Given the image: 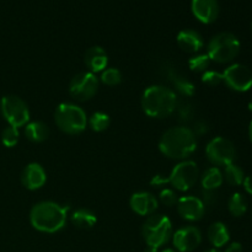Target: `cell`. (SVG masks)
Instances as JSON below:
<instances>
[{
	"label": "cell",
	"instance_id": "cell-43",
	"mask_svg": "<svg viewBox=\"0 0 252 252\" xmlns=\"http://www.w3.org/2000/svg\"><path fill=\"white\" fill-rule=\"evenodd\" d=\"M251 31H252V24H251Z\"/></svg>",
	"mask_w": 252,
	"mask_h": 252
},
{
	"label": "cell",
	"instance_id": "cell-39",
	"mask_svg": "<svg viewBox=\"0 0 252 252\" xmlns=\"http://www.w3.org/2000/svg\"><path fill=\"white\" fill-rule=\"evenodd\" d=\"M143 252H158V249H154V248H149V246H148L147 249H145L144 251Z\"/></svg>",
	"mask_w": 252,
	"mask_h": 252
},
{
	"label": "cell",
	"instance_id": "cell-6",
	"mask_svg": "<svg viewBox=\"0 0 252 252\" xmlns=\"http://www.w3.org/2000/svg\"><path fill=\"white\" fill-rule=\"evenodd\" d=\"M142 233L149 248H161L172 236L171 220L164 214H152L143 224Z\"/></svg>",
	"mask_w": 252,
	"mask_h": 252
},
{
	"label": "cell",
	"instance_id": "cell-4",
	"mask_svg": "<svg viewBox=\"0 0 252 252\" xmlns=\"http://www.w3.org/2000/svg\"><path fill=\"white\" fill-rule=\"evenodd\" d=\"M57 126L62 132L66 134H80L88 125L85 111L74 103L64 102L57 107L54 115Z\"/></svg>",
	"mask_w": 252,
	"mask_h": 252
},
{
	"label": "cell",
	"instance_id": "cell-40",
	"mask_svg": "<svg viewBox=\"0 0 252 252\" xmlns=\"http://www.w3.org/2000/svg\"><path fill=\"white\" fill-rule=\"evenodd\" d=\"M162 252H177V251L172 250V249H166V250H164Z\"/></svg>",
	"mask_w": 252,
	"mask_h": 252
},
{
	"label": "cell",
	"instance_id": "cell-35",
	"mask_svg": "<svg viewBox=\"0 0 252 252\" xmlns=\"http://www.w3.org/2000/svg\"><path fill=\"white\" fill-rule=\"evenodd\" d=\"M167 184V176H162V175H157V176L153 177L152 185L153 186H162V185Z\"/></svg>",
	"mask_w": 252,
	"mask_h": 252
},
{
	"label": "cell",
	"instance_id": "cell-33",
	"mask_svg": "<svg viewBox=\"0 0 252 252\" xmlns=\"http://www.w3.org/2000/svg\"><path fill=\"white\" fill-rule=\"evenodd\" d=\"M202 203H203L204 208L206 207H213L217 204L218 201V196H217L216 191H209V189H203L202 193Z\"/></svg>",
	"mask_w": 252,
	"mask_h": 252
},
{
	"label": "cell",
	"instance_id": "cell-20",
	"mask_svg": "<svg viewBox=\"0 0 252 252\" xmlns=\"http://www.w3.org/2000/svg\"><path fill=\"white\" fill-rule=\"evenodd\" d=\"M207 235H208L209 243L216 249L223 248L230 240V234H229L228 228H226L225 224L220 223V221L212 224L208 228Z\"/></svg>",
	"mask_w": 252,
	"mask_h": 252
},
{
	"label": "cell",
	"instance_id": "cell-10",
	"mask_svg": "<svg viewBox=\"0 0 252 252\" xmlns=\"http://www.w3.org/2000/svg\"><path fill=\"white\" fill-rule=\"evenodd\" d=\"M98 89V80L91 71H83L74 76L69 84V94L76 101H88L95 96Z\"/></svg>",
	"mask_w": 252,
	"mask_h": 252
},
{
	"label": "cell",
	"instance_id": "cell-11",
	"mask_svg": "<svg viewBox=\"0 0 252 252\" xmlns=\"http://www.w3.org/2000/svg\"><path fill=\"white\" fill-rule=\"evenodd\" d=\"M223 81L231 90L245 93L252 88V71L243 64H231L224 70Z\"/></svg>",
	"mask_w": 252,
	"mask_h": 252
},
{
	"label": "cell",
	"instance_id": "cell-21",
	"mask_svg": "<svg viewBox=\"0 0 252 252\" xmlns=\"http://www.w3.org/2000/svg\"><path fill=\"white\" fill-rule=\"evenodd\" d=\"M25 134L27 139L33 143H42L48 138L49 128L47 127L46 123L41 121H34V122L27 123L25 127Z\"/></svg>",
	"mask_w": 252,
	"mask_h": 252
},
{
	"label": "cell",
	"instance_id": "cell-14",
	"mask_svg": "<svg viewBox=\"0 0 252 252\" xmlns=\"http://www.w3.org/2000/svg\"><path fill=\"white\" fill-rule=\"evenodd\" d=\"M191 9L198 21L212 24L219 15L218 0H192Z\"/></svg>",
	"mask_w": 252,
	"mask_h": 252
},
{
	"label": "cell",
	"instance_id": "cell-36",
	"mask_svg": "<svg viewBox=\"0 0 252 252\" xmlns=\"http://www.w3.org/2000/svg\"><path fill=\"white\" fill-rule=\"evenodd\" d=\"M225 252H243V246L240 243H231L225 249Z\"/></svg>",
	"mask_w": 252,
	"mask_h": 252
},
{
	"label": "cell",
	"instance_id": "cell-41",
	"mask_svg": "<svg viewBox=\"0 0 252 252\" xmlns=\"http://www.w3.org/2000/svg\"><path fill=\"white\" fill-rule=\"evenodd\" d=\"M206 252H221V251L217 250V249H212V250H208V251H206Z\"/></svg>",
	"mask_w": 252,
	"mask_h": 252
},
{
	"label": "cell",
	"instance_id": "cell-9",
	"mask_svg": "<svg viewBox=\"0 0 252 252\" xmlns=\"http://www.w3.org/2000/svg\"><path fill=\"white\" fill-rule=\"evenodd\" d=\"M206 155L216 166H228L236 159L235 145L226 138L217 137L207 144Z\"/></svg>",
	"mask_w": 252,
	"mask_h": 252
},
{
	"label": "cell",
	"instance_id": "cell-24",
	"mask_svg": "<svg viewBox=\"0 0 252 252\" xmlns=\"http://www.w3.org/2000/svg\"><path fill=\"white\" fill-rule=\"evenodd\" d=\"M223 177L231 186H240V185H243L244 180H245V174H244V170L240 166L235 164H230L225 166Z\"/></svg>",
	"mask_w": 252,
	"mask_h": 252
},
{
	"label": "cell",
	"instance_id": "cell-31",
	"mask_svg": "<svg viewBox=\"0 0 252 252\" xmlns=\"http://www.w3.org/2000/svg\"><path fill=\"white\" fill-rule=\"evenodd\" d=\"M202 81L208 86H218L223 83V73L217 70H206L202 74Z\"/></svg>",
	"mask_w": 252,
	"mask_h": 252
},
{
	"label": "cell",
	"instance_id": "cell-32",
	"mask_svg": "<svg viewBox=\"0 0 252 252\" xmlns=\"http://www.w3.org/2000/svg\"><path fill=\"white\" fill-rule=\"evenodd\" d=\"M159 198H160V202H161V203L166 207L175 206V204L177 203V201H179L176 192L172 191V189H162V191L160 192Z\"/></svg>",
	"mask_w": 252,
	"mask_h": 252
},
{
	"label": "cell",
	"instance_id": "cell-18",
	"mask_svg": "<svg viewBox=\"0 0 252 252\" xmlns=\"http://www.w3.org/2000/svg\"><path fill=\"white\" fill-rule=\"evenodd\" d=\"M85 64L91 73H100L107 68L108 56L100 46L90 47L85 52Z\"/></svg>",
	"mask_w": 252,
	"mask_h": 252
},
{
	"label": "cell",
	"instance_id": "cell-19",
	"mask_svg": "<svg viewBox=\"0 0 252 252\" xmlns=\"http://www.w3.org/2000/svg\"><path fill=\"white\" fill-rule=\"evenodd\" d=\"M167 79L171 81V84L174 85V88L179 91L181 95L184 96H192L196 90V86L192 83L191 80L186 78V76L182 75L179 70H176L175 68H171L166 73Z\"/></svg>",
	"mask_w": 252,
	"mask_h": 252
},
{
	"label": "cell",
	"instance_id": "cell-7",
	"mask_svg": "<svg viewBox=\"0 0 252 252\" xmlns=\"http://www.w3.org/2000/svg\"><path fill=\"white\" fill-rule=\"evenodd\" d=\"M199 177L198 166L194 161L184 160L172 169L167 176V184H171L177 191H189L196 185Z\"/></svg>",
	"mask_w": 252,
	"mask_h": 252
},
{
	"label": "cell",
	"instance_id": "cell-22",
	"mask_svg": "<svg viewBox=\"0 0 252 252\" xmlns=\"http://www.w3.org/2000/svg\"><path fill=\"white\" fill-rule=\"evenodd\" d=\"M223 174L217 166H212L207 169L202 175V186L203 189H209V191H216L217 189L223 184Z\"/></svg>",
	"mask_w": 252,
	"mask_h": 252
},
{
	"label": "cell",
	"instance_id": "cell-42",
	"mask_svg": "<svg viewBox=\"0 0 252 252\" xmlns=\"http://www.w3.org/2000/svg\"><path fill=\"white\" fill-rule=\"evenodd\" d=\"M249 110H250L252 112V100L250 101V103H249Z\"/></svg>",
	"mask_w": 252,
	"mask_h": 252
},
{
	"label": "cell",
	"instance_id": "cell-28",
	"mask_svg": "<svg viewBox=\"0 0 252 252\" xmlns=\"http://www.w3.org/2000/svg\"><path fill=\"white\" fill-rule=\"evenodd\" d=\"M177 115H179V120L181 122L187 123L193 121L194 115H196V110H194L193 105L187 101H182V102L177 103Z\"/></svg>",
	"mask_w": 252,
	"mask_h": 252
},
{
	"label": "cell",
	"instance_id": "cell-25",
	"mask_svg": "<svg viewBox=\"0 0 252 252\" xmlns=\"http://www.w3.org/2000/svg\"><path fill=\"white\" fill-rule=\"evenodd\" d=\"M229 212L233 214L234 217H241L246 213L248 211V202H246L245 197L241 193L236 192L233 196L229 198L228 202Z\"/></svg>",
	"mask_w": 252,
	"mask_h": 252
},
{
	"label": "cell",
	"instance_id": "cell-23",
	"mask_svg": "<svg viewBox=\"0 0 252 252\" xmlns=\"http://www.w3.org/2000/svg\"><path fill=\"white\" fill-rule=\"evenodd\" d=\"M97 221L95 214L86 208H80L71 214V223L79 229H91Z\"/></svg>",
	"mask_w": 252,
	"mask_h": 252
},
{
	"label": "cell",
	"instance_id": "cell-34",
	"mask_svg": "<svg viewBox=\"0 0 252 252\" xmlns=\"http://www.w3.org/2000/svg\"><path fill=\"white\" fill-rule=\"evenodd\" d=\"M192 132H193V134L197 137H201V135L203 134H207V133L209 132V125L207 121L204 120H201V121H197V122H194L193 125V128H192Z\"/></svg>",
	"mask_w": 252,
	"mask_h": 252
},
{
	"label": "cell",
	"instance_id": "cell-17",
	"mask_svg": "<svg viewBox=\"0 0 252 252\" xmlns=\"http://www.w3.org/2000/svg\"><path fill=\"white\" fill-rule=\"evenodd\" d=\"M177 44L182 51L187 53H198L203 48V38L201 34L194 30H182L177 34Z\"/></svg>",
	"mask_w": 252,
	"mask_h": 252
},
{
	"label": "cell",
	"instance_id": "cell-8",
	"mask_svg": "<svg viewBox=\"0 0 252 252\" xmlns=\"http://www.w3.org/2000/svg\"><path fill=\"white\" fill-rule=\"evenodd\" d=\"M2 117L10 126L15 128L27 125L30 120V111L24 100L17 96H4L0 102Z\"/></svg>",
	"mask_w": 252,
	"mask_h": 252
},
{
	"label": "cell",
	"instance_id": "cell-13",
	"mask_svg": "<svg viewBox=\"0 0 252 252\" xmlns=\"http://www.w3.org/2000/svg\"><path fill=\"white\" fill-rule=\"evenodd\" d=\"M176 207L180 217L189 221H197L202 219L206 211L201 199L194 196L180 197Z\"/></svg>",
	"mask_w": 252,
	"mask_h": 252
},
{
	"label": "cell",
	"instance_id": "cell-38",
	"mask_svg": "<svg viewBox=\"0 0 252 252\" xmlns=\"http://www.w3.org/2000/svg\"><path fill=\"white\" fill-rule=\"evenodd\" d=\"M249 137H250V140L252 143V121H251L250 126H249Z\"/></svg>",
	"mask_w": 252,
	"mask_h": 252
},
{
	"label": "cell",
	"instance_id": "cell-16",
	"mask_svg": "<svg viewBox=\"0 0 252 252\" xmlns=\"http://www.w3.org/2000/svg\"><path fill=\"white\" fill-rule=\"evenodd\" d=\"M130 208L139 216H152L158 208V199L149 192H137L130 197Z\"/></svg>",
	"mask_w": 252,
	"mask_h": 252
},
{
	"label": "cell",
	"instance_id": "cell-30",
	"mask_svg": "<svg viewBox=\"0 0 252 252\" xmlns=\"http://www.w3.org/2000/svg\"><path fill=\"white\" fill-rule=\"evenodd\" d=\"M20 138L19 128H15L12 126H9V127L5 128L1 133V142L5 147L12 148L17 144Z\"/></svg>",
	"mask_w": 252,
	"mask_h": 252
},
{
	"label": "cell",
	"instance_id": "cell-12",
	"mask_svg": "<svg viewBox=\"0 0 252 252\" xmlns=\"http://www.w3.org/2000/svg\"><path fill=\"white\" fill-rule=\"evenodd\" d=\"M172 243L180 252H191L202 243V234L196 226H185L172 234Z\"/></svg>",
	"mask_w": 252,
	"mask_h": 252
},
{
	"label": "cell",
	"instance_id": "cell-37",
	"mask_svg": "<svg viewBox=\"0 0 252 252\" xmlns=\"http://www.w3.org/2000/svg\"><path fill=\"white\" fill-rule=\"evenodd\" d=\"M243 185H244V189H245V191L252 196V176L245 177Z\"/></svg>",
	"mask_w": 252,
	"mask_h": 252
},
{
	"label": "cell",
	"instance_id": "cell-29",
	"mask_svg": "<svg viewBox=\"0 0 252 252\" xmlns=\"http://www.w3.org/2000/svg\"><path fill=\"white\" fill-rule=\"evenodd\" d=\"M101 81L105 85L108 86H116L122 81V74L118 69L116 68H108L105 69L101 74Z\"/></svg>",
	"mask_w": 252,
	"mask_h": 252
},
{
	"label": "cell",
	"instance_id": "cell-15",
	"mask_svg": "<svg viewBox=\"0 0 252 252\" xmlns=\"http://www.w3.org/2000/svg\"><path fill=\"white\" fill-rule=\"evenodd\" d=\"M47 175L43 167L37 162H31L24 169L21 174V182L27 189H38L46 184Z\"/></svg>",
	"mask_w": 252,
	"mask_h": 252
},
{
	"label": "cell",
	"instance_id": "cell-27",
	"mask_svg": "<svg viewBox=\"0 0 252 252\" xmlns=\"http://www.w3.org/2000/svg\"><path fill=\"white\" fill-rule=\"evenodd\" d=\"M211 59H209L208 54H194L191 57L189 61V66L192 71L196 73H204L208 70V66L211 64Z\"/></svg>",
	"mask_w": 252,
	"mask_h": 252
},
{
	"label": "cell",
	"instance_id": "cell-5",
	"mask_svg": "<svg viewBox=\"0 0 252 252\" xmlns=\"http://www.w3.org/2000/svg\"><path fill=\"white\" fill-rule=\"evenodd\" d=\"M240 52V41L230 32H221L216 34L209 41L207 54L209 59L216 63L224 64L234 61Z\"/></svg>",
	"mask_w": 252,
	"mask_h": 252
},
{
	"label": "cell",
	"instance_id": "cell-2",
	"mask_svg": "<svg viewBox=\"0 0 252 252\" xmlns=\"http://www.w3.org/2000/svg\"><path fill=\"white\" fill-rule=\"evenodd\" d=\"M68 211V207H63L56 202H39L32 207L30 221L36 230L49 234L57 233L65 225Z\"/></svg>",
	"mask_w": 252,
	"mask_h": 252
},
{
	"label": "cell",
	"instance_id": "cell-1",
	"mask_svg": "<svg viewBox=\"0 0 252 252\" xmlns=\"http://www.w3.org/2000/svg\"><path fill=\"white\" fill-rule=\"evenodd\" d=\"M197 138L191 128L179 126L167 129L159 142V149L165 157L174 160H185L193 154Z\"/></svg>",
	"mask_w": 252,
	"mask_h": 252
},
{
	"label": "cell",
	"instance_id": "cell-26",
	"mask_svg": "<svg viewBox=\"0 0 252 252\" xmlns=\"http://www.w3.org/2000/svg\"><path fill=\"white\" fill-rule=\"evenodd\" d=\"M110 116L105 112H95L89 120V125H90L91 129L94 132H103L110 127Z\"/></svg>",
	"mask_w": 252,
	"mask_h": 252
},
{
	"label": "cell",
	"instance_id": "cell-3",
	"mask_svg": "<svg viewBox=\"0 0 252 252\" xmlns=\"http://www.w3.org/2000/svg\"><path fill=\"white\" fill-rule=\"evenodd\" d=\"M177 96L174 90L162 85L149 86L143 93L142 107L152 118H166L176 110Z\"/></svg>",
	"mask_w": 252,
	"mask_h": 252
}]
</instances>
